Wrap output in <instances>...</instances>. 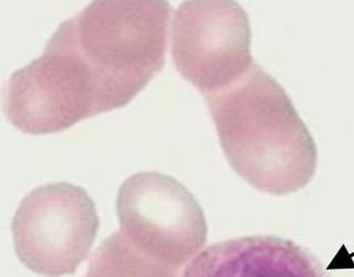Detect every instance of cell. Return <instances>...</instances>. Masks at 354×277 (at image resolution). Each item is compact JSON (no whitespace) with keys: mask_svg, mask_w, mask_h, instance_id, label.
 <instances>
[{"mask_svg":"<svg viewBox=\"0 0 354 277\" xmlns=\"http://www.w3.org/2000/svg\"><path fill=\"white\" fill-rule=\"evenodd\" d=\"M248 15L236 1H185L175 11V66L203 96L241 80L254 62Z\"/></svg>","mask_w":354,"mask_h":277,"instance_id":"5b68a950","label":"cell"},{"mask_svg":"<svg viewBox=\"0 0 354 277\" xmlns=\"http://www.w3.org/2000/svg\"><path fill=\"white\" fill-rule=\"evenodd\" d=\"M171 11L167 1H93L59 26L97 114L125 107L163 69Z\"/></svg>","mask_w":354,"mask_h":277,"instance_id":"7a4b0ae2","label":"cell"},{"mask_svg":"<svg viewBox=\"0 0 354 277\" xmlns=\"http://www.w3.org/2000/svg\"><path fill=\"white\" fill-rule=\"evenodd\" d=\"M120 231L138 249L182 269L207 240L201 205L185 186L158 172L123 182L116 199Z\"/></svg>","mask_w":354,"mask_h":277,"instance_id":"277c9868","label":"cell"},{"mask_svg":"<svg viewBox=\"0 0 354 277\" xmlns=\"http://www.w3.org/2000/svg\"><path fill=\"white\" fill-rule=\"evenodd\" d=\"M99 223L84 188L68 182L39 186L24 197L15 214V251L37 274L71 275L88 256Z\"/></svg>","mask_w":354,"mask_h":277,"instance_id":"3957f363","label":"cell"},{"mask_svg":"<svg viewBox=\"0 0 354 277\" xmlns=\"http://www.w3.org/2000/svg\"><path fill=\"white\" fill-rule=\"evenodd\" d=\"M183 277H332L313 253L272 235L230 238L210 245Z\"/></svg>","mask_w":354,"mask_h":277,"instance_id":"8992f818","label":"cell"},{"mask_svg":"<svg viewBox=\"0 0 354 277\" xmlns=\"http://www.w3.org/2000/svg\"><path fill=\"white\" fill-rule=\"evenodd\" d=\"M180 271L138 249L118 231L97 247L84 277H178Z\"/></svg>","mask_w":354,"mask_h":277,"instance_id":"52a82bcc","label":"cell"},{"mask_svg":"<svg viewBox=\"0 0 354 277\" xmlns=\"http://www.w3.org/2000/svg\"><path fill=\"white\" fill-rule=\"evenodd\" d=\"M204 99L225 157L243 180L271 195L295 193L313 180V136L285 89L257 64Z\"/></svg>","mask_w":354,"mask_h":277,"instance_id":"6da1fadb","label":"cell"}]
</instances>
